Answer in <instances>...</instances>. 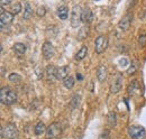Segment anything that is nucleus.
I'll use <instances>...</instances> for the list:
<instances>
[{"label":"nucleus","instance_id":"1","mask_svg":"<svg viewBox=\"0 0 146 139\" xmlns=\"http://www.w3.org/2000/svg\"><path fill=\"white\" fill-rule=\"evenodd\" d=\"M0 101L5 105H11L17 101V93L9 87H3L0 90Z\"/></svg>","mask_w":146,"mask_h":139},{"label":"nucleus","instance_id":"2","mask_svg":"<svg viewBox=\"0 0 146 139\" xmlns=\"http://www.w3.org/2000/svg\"><path fill=\"white\" fill-rule=\"evenodd\" d=\"M19 131L14 122H7L1 127V137L3 139H17Z\"/></svg>","mask_w":146,"mask_h":139},{"label":"nucleus","instance_id":"3","mask_svg":"<svg viewBox=\"0 0 146 139\" xmlns=\"http://www.w3.org/2000/svg\"><path fill=\"white\" fill-rule=\"evenodd\" d=\"M62 134V127L60 122H52L46 129V139H57Z\"/></svg>","mask_w":146,"mask_h":139},{"label":"nucleus","instance_id":"4","mask_svg":"<svg viewBox=\"0 0 146 139\" xmlns=\"http://www.w3.org/2000/svg\"><path fill=\"white\" fill-rule=\"evenodd\" d=\"M128 135L131 139H145V128L142 126H129Z\"/></svg>","mask_w":146,"mask_h":139},{"label":"nucleus","instance_id":"5","mask_svg":"<svg viewBox=\"0 0 146 139\" xmlns=\"http://www.w3.org/2000/svg\"><path fill=\"white\" fill-rule=\"evenodd\" d=\"M82 21V9L79 5H75L71 10V26L76 28Z\"/></svg>","mask_w":146,"mask_h":139},{"label":"nucleus","instance_id":"6","mask_svg":"<svg viewBox=\"0 0 146 139\" xmlns=\"http://www.w3.org/2000/svg\"><path fill=\"white\" fill-rule=\"evenodd\" d=\"M108 47V38L105 35H100L94 40V51L97 54L104 53Z\"/></svg>","mask_w":146,"mask_h":139},{"label":"nucleus","instance_id":"7","mask_svg":"<svg viewBox=\"0 0 146 139\" xmlns=\"http://www.w3.org/2000/svg\"><path fill=\"white\" fill-rule=\"evenodd\" d=\"M14 20V15L10 11H5V9L1 8V15H0V27L1 30H3L6 27H8Z\"/></svg>","mask_w":146,"mask_h":139},{"label":"nucleus","instance_id":"8","mask_svg":"<svg viewBox=\"0 0 146 139\" xmlns=\"http://www.w3.org/2000/svg\"><path fill=\"white\" fill-rule=\"evenodd\" d=\"M123 87V74L118 73L116 76L112 79L110 83V92L111 93H118Z\"/></svg>","mask_w":146,"mask_h":139},{"label":"nucleus","instance_id":"9","mask_svg":"<svg viewBox=\"0 0 146 139\" xmlns=\"http://www.w3.org/2000/svg\"><path fill=\"white\" fill-rule=\"evenodd\" d=\"M42 54H43L45 60H50V58H52L54 56L55 48L51 42H48V40L44 42V44L42 46Z\"/></svg>","mask_w":146,"mask_h":139},{"label":"nucleus","instance_id":"10","mask_svg":"<svg viewBox=\"0 0 146 139\" xmlns=\"http://www.w3.org/2000/svg\"><path fill=\"white\" fill-rule=\"evenodd\" d=\"M133 18H134V16H133L131 13L126 14L124 17L119 20V23H118V28H119L120 30H123V32L128 30L129 27H130V25H131V23H133Z\"/></svg>","mask_w":146,"mask_h":139},{"label":"nucleus","instance_id":"11","mask_svg":"<svg viewBox=\"0 0 146 139\" xmlns=\"http://www.w3.org/2000/svg\"><path fill=\"white\" fill-rule=\"evenodd\" d=\"M93 20V13L90 8H86L82 10V23H84L86 25L91 24Z\"/></svg>","mask_w":146,"mask_h":139},{"label":"nucleus","instance_id":"12","mask_svg":"<svg viewBox=\"0 0 146 139\" xmlns=\"http://www.w3.org/2000/svg\"><path fill=\"white\" fill-rule=\"evenodd\" d=\"M57 68L55 65H48L46 70H45V73H46V76H47V80L48 81H53L54 79H56V74H57Z\"/></svg>","mask_w":146,"mask_h":139},{"label":"nucleus","instance_id":"13","mask_svg":"<svg viewBox=\"0 0 146 139\" xmlns=\"http://www.w3.org/2000/svg\"><path fill=\"white\" fill-rule=\"evenodd\" d=\"M97 79L99 82H104L107 79V68L105 65H99L97 69Z\"/></svg>","mask_w":146,"mask_h":139},{"label":"nucleus","instance_id":"14","mask_svg":"<svg viewBox=\"0 0 146 139\" xmlns=\"http://www.w3.org/2000/svg\"><path fill=\"white\" fill-rule=\"evenodd\" d=\"M69 76V66H62L57 70V74H56V79L57 80H65Z\"/></svg>","mask_w":146,"mask_h":139},{"label":"nucleus","instance_id":"15","mask_svg":"<svg viewBox=\"0 0 146 139\" xmlns=\"http://www.w3.org/2000/svg\"><path fill=\"white\" fill-rule=\"evenodd\" d=\"M57 16L60 17V19L62 20H65L68 19V16H69V9L66 6H60L57 8Z\"/></svg>","mask_w":146,"mask_h":139},{"label":"nucleus","instance_id":"16","mask_svg":"<svg viewBox=\"0 0 146 139\" xmlns=\"http://www.w3.org/2000/svg\"><path fill=\"white\" fill-rule=\"evenodd\" d=\"M13 50H14V52H15L16 55L23 56V55L25 54V52H26V46H25V44H23V43H16V44L14 45Z\"/></svg>","mask_w":146,"mask_h":139},{"label":"nucleus","instance_id":"17","mask_svg":"<svg viewBox=\"0 0 146 139\" xmlns=\"http://www.w3.org/2000/svg\"><path fill=\"white\" fill-rule=\"evenodd\" d=\"M107 122L110 128H113L117 124V113L115 111H110L107 116Z\"/></svg>","mask_w":146,"mask_h":139},{"label":"nucleus","instance_id":"18","mask_svg":"<svg viewBox=\"0 0 146 139\" xmlns=\"http://www.w3.org/2000/svg\"><path fill=\"white\" fill-rule=\"evenodd\" d=\"M89 35V26L88 25H84L82 28H80L79 33H78V39L79 40H83L88 37Z\"/></svg>","mask_w":146,"mask_h":139},{"label":"nucleus","instance_id":"19","mask_svg":"<svg viewBox=\"0 0 146 139\" xmlns=\"http://www.w3.org/2000/svg\"><path fill=\"white\" fill-rule=\"evenodd\" d=\"M138 90H139V83H138V81H136V80L131 81V83L128 85V89H127L128 93L131 94V95H134Z\"/></svg>","mask_w":146,"mask_h":139},{"label":"nucleus","instance_id":"20","mask_svg":"<svg viewBox=\"0 0 146 139\" xmlns=\"http://www.w3.org/2000/svg\"><path fill=\"white\" fill-rule=\"evenodd\" d=\"M80 100H81V97L79 94H74L72 97V99L70 100V103H69V108L70 110H74L78 108V105L80 103Z\"/></svg>","mask_w":146,"mask_h":139},{"label":"nucleus","instance_id":"21","mask_svg":"<svg viewBox=\"0 0 146 139\" xmlns=\"http://www.w3.org/2000/svg\"><path fill=\"white\" fill-rule=\"evenodd\" d=\"M33 15V9L31 7V3L29 2H26L25 3V7H24V15H23V18L24 19H29Z\"/></svg>","mask_w":146,"mask_h":139},{"label":"nucleus","instance_id":"22","mask_svg":"<svg viewBox=\"0 0 146 139\" xmlns=\"http://www.w3.org/2000/svg\"><path fill=\"white\" fill-rule=\"evenodd\" d=\"M87 53H88V47H87V46H82L81 50L75 54L74 58H75L76 61H82V60L87 56Z\"/></svg>","mask_w":146,"mask_h":139},{"label":"nucleus","instance_id":"23","mask_svg":"<svg viewBox=\"0 0 146 139\" xmlns=\"http://www.w3.org/2000/svg\"><path fill=\"white\" fill-rule=\"evenodd\" d=\"M46 129L47 128H45V124H44V122H38L36 126L34 127V134L36 135V136H39V135H42L44 131H46Z\"/></svg>","mask_w":146,"mask_h":139},{"label":"nucleus","instance_id":"24","mask_svg":"<svg viewBox=\"0 0 146 139\" xmlns=\"http://www.w3.org/2000/svg\"><path fill=\"white\" fill-rule=\"evenodd\" d=\"M21 11V5L20 2H13L10 5V13L13 15H17Z\"/></svg>","mask_w":146,"mask_h":139},{"label":"nucleus","instance_id":"25","mask_svg":"<svg viewBox=\"0 0 146 139\" xmlns=\"http://www.w3.org/2000/svg\"><path fill=\"white\" fill-rule=\"evenodd\" d=\"M74 84H75V81H74V79H73L72 76H68L63 81V85L66 87V89H72L74 87Z\"/></svg>","mask_w":146,"mask_h":139},{"label":"nucleus","instance_id":"26","mask_svg":"<svg viewBox=\"0 0 146 139\" xmlns=\"http://www.w3.org/2000/svg\"><path fill=\"white\" fill-rule=\"evenodd\" d=\"M8 80L13 83H19V82H21V76L17 73H11V74H9Z\"/></svg>","mask_w":146,"mask_h":139},{"label":"nucleus","instance_id":"27","mask_svg":"<svg viewBox=\"0 0 146 139\" xmlns=\"http://www.w3.org/2000/svg\"><path fill=\"white\" fill-rule=\"evenodd\" d=\"M36 14L38 17H44L45 16V14H46V8L44 7V6H40V7H38L36 10Z\"/></svg>","mask_w":146,"mask_h":139},{"label":"nucleus","instance_id":"28","mask_svg":"<svg viewBox=\"0 0 146 139\" xmlns=\"http://www.w3.org/2000/svg\"><path fill=\"white\" fill-rule=\"evenodd\" d=\"M111 134H110V130H105V131H102L101 134H100V136H99V138L98 139H111V136H110Z\"/></svg>","mask_w":146,"mask_h":139},{"label":"nucleus","instance_id":"29","mask_svg":"<svg viewBox=\"0 0 146 139\" xmlns=\"http://www.w3.org/2000/svg\"><path fill=\"white\" fill-rule=\"evenodd\" d=\"M136 70H137V64H135V63H133L130 66H129V69L127 70V73L128 75H131V74H134L135 72H136Z\"/></svg>","mask_w":146,"mask_h":139},{"label":"nucleus","instance_id":"30","mask_svg":"<svg viewBox=\"0 0 146 139\" xmlns=\"http://www.w3.org/2000/svg\"><path fill=\"white\" fill-rule=\"evenodd\" d=\"M138 44H139V46L141 47H144L146 44V34L144 35H141L139 36V38H138Z\"/></svg>","mask_w":146,"mask_h":139},{"label":"nucleus","instance_id":"31","mask_svg":"<svg viewBox=\"0 0 146 139\" xmlns=\"http://www.w3.org/2000/svg\"><path fill=\"white\" fill-rule=\"evenodd\" d=\"M11 3H13L11 0H2V1H0V6H1L2 9H5V7H6V8H7V7H10Z\"/></svg>","mask_w":146,"mask_h":139},{"label":"nucleus","instance_id":"32","mask_svg":"<svg viewBox=\"0 0 146 139\" xmlns=\"http://www.w3.org/2000/svg\"><path fill=\"white\" fill-rule=\"evenodd\" d=\"M128 63H129V62H128L127 58H121V60H120V62H119L120 66H123V68H124V66H126V65H128Z\"/></svg>","mask_w":146,"mask_h":139},{"label":"nucleus","instance_id":"33","mask_svg":"<svg viewBox=\"0 0 146 139\" xmlns=\"http://www.w3.org/2000/svg\"><path fill=\"white\" fill-rule=\"evenodd\" d=\"M76 79H78V80H79V81H81V80H82V79H83V76H82V75H81V74H79V73H78V74H76Z\"/></svg>","mask_w":146,"mask_h":139},{"label":"nucleus","instance_id":"34","mask_svg":"<svg viewBox=\"0 0 146 139\" xmlns=\"http://www.w3.org/2000/svg\"><path fill=\"white\" fill-rule=\"evenodd\" d=\"M1 72H2V73H1V76H3V75H5V68H3V66L1 68Z\"/></svg>","mask_w":146,"mask_h":139}]
</instances>
